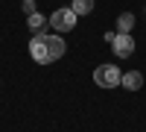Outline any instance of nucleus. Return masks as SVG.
<instances>
[{"label": "nucleus", "instance_id": "39448f33", "mask_svg": "<svg viewBox=\"0 0 146 132\" xmlns=\"http://www.w3.org/2000/svg\"><path fill=\"white\" fill-rule=\"evenodd\" d=\"M126 91H140L143 88V74L140 70H129V74H123V82H120Z\"/></svg>", "mask_w": 146, "mask_h": 132}, {"label": "nucleus", "instance_id": "1a4fd4ad", "mask_svg": "<svg viewBox=\"0 0 146 132\" xmlns=\"http://www.w3.org/2000/svg\"><path fill=\"white\" fill-rule=\"evenodd\" d=\"M23 12H27V15H35V12H38L35 9V0H23Z\"/></svg>", "mask_w": 146, "mask_h": 132}, {"label": "nucleus", "instance_id": "f257e3e1", "mask_svg": "<svg viewBox=\"0 0 146 132\" xmlns=\"http://www.w3.org/2000/svg\"><path fill=\"white\" fill-rule=\"evenodd\" d=\"M64 50H67V44L58 32H35L29 38V56L38 65H53L56 59L64 56Z\"/></svg>", "mask_w": 146, "mask_h": 132}, {"label": "nucleus", "instance_id": "423d86ee", "mask_svg": "<svg viewBox=\"0 0 146 132\" xmlns=\"http://www.w3.org/2000/svg\"><path fill=\"white\" fill-rule=\"evenodd\" d=\"M27 23H29V29H32V32H44V27H47L50 21H47L41 12H35V15H27Z\"/></svg>", "mask_w": 146, "mask_h": 132}, {"label": "nucleus", "instance_id": "f03ea898", "mask_svg": "<svg viewBox=\"0 0 146 132\" xmlns=\"http://www.w3.org/2000/svg\"><path fill=\"white\" fill-rule=\"evenodd\" d=\"M94 82L100 88H117L120 82H123V74H120V68H114V65H100L94 70Z\"/></svg>", "mask_w": 146, "mask_h": 132}, {"label": "nucleus", "instance_id": "0eeeda50", "mask_svg": "<svg viewBox=\"0 0 146 132\" xmlns=\"http://www.w3.org/2000/svg\"><path fill=\"white\" fill-rule=\"evenodd\" d=\"M70 9L76 15H91L94 12V0H70Z\"/></svg>", "mask_w": 146, "mask_h": 132}, {"label": "nucleus", "instance_id": "7ed1b4c3", "mask_svg": "<svg viewBox=\"0 0 146 132\" xmlns=\"http://www.w3.org/2000/svg\"><path fill=\"white\" fill-rule=\"evenodd\" d=\"M76 18L79 15L70 6L67 9H56L53 18H50V27H53V32H70V29H76Z\"/></svg>", "mask_w": 146, "mask_h": 132}, {"label": "nucleus", "instance_id": "6e6552de", "mask_svg": "<svg viewBox=\"0 0 146 132\" xmlns=\"http://www.w3.org/2000/svg\"><path fill=\"white\" fill-rule=\"evenodd\" d=\"M131 27H135V15H131V12H123V15L117 18V32H131Z\"/></svg>", "mask_w": 146, "mask_h": 132}, {"label": "nucleus", "instance_id": "20e7f679", "mask_svg": "<svg viewBox=\"0 0 146 132\" xmlns=\"http://www.w3.org/2000/svg\"><path fill=\"white\" fill-rule=\"evenodd\" d=\"M111 50H114V56H120V59H129L131 53H135V38H131L129 32H117L114 41H111Z\"/></svg>", "mask_w": 146, "mask_h": 132}]
</instances>
